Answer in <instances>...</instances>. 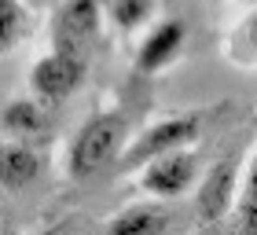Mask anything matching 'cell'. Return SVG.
<instances>
[{
    "label": "cell",
    "mask_w": 257,
    "mask_h": 235,
    "mask_svg": "<svg viewBox=\"0 0 257 235\" xmlns=\"http://www.w3.org/2000/svg\"><path fill=\"white\" fill-rule=\"evenodd\" d=\"M128 140V122L121 110H96L74 129L66 144V173L74 180H88L110 162H118Z\"/></svg>",
    "instance_id": "6da1fadb"
},
{
    "label": "cell",
    "mask_w": 257,
    "mask_h": 235,
    "mask_svg": "<svg viewBox=\"0 0 257 235\" xmlns=\"http://www.w3.org/2000/svg\"><path fill=\"white\" fill-rule=\"evenodd\" d=\"M198 136V114H166L158 122H151L147 129H140L133 140H125L121 155H118V166L136 173L144 162L166 155V151H177V147H191Z\"/></svg>",
    "instance_id": "7a4b0ae2"
},
{
    "label": "cell",
    "mask_w": 257,
    "mask_h": 235,
    "mask_svg": "<svg viewBox=\"0 0 257 235\" xmlns=\"http://www.w3.org/2000/svg\"><path fill=\"white\" fill-rule=\"evenodd\" d=\"M85 74H88V66H85V59H81V52L55 44L52 52H44L37 63L30 66V92L44 103H63L81 88Z\"/></svg>",
    "instance_id": "3957f363"
},
{
    "label": "cell",
    "mask_w": 257,
    "mask_h": 235,
    "mask_svg": "<svg viewBox=\"0 0 257 235\" xmlns=\"http://www.w3.org/2000/svg\"><path fill=\"white\" fill-rule=\"evenodd\" d=\"M198 180V155L191 147H177V151H166V155L144 162L136 169V184L140 191L151 195V198H177L184 195L188 187Z\"/></svg>",
    "instance_id": "277c9868"
},
{
    "label": "cell",
    "mask_w": 257,
    "mask_h": 235,
    "mask_svg": "<svg viewBox=\"0 0 257 235\" xmlns=\"http://www.w3.org/2000/svg\"><path fill=\"white\" fill-rule=\"evenodd\" d=\"M184 44H188V26L180 19L155 22L136 48V70L140 74H162V70H169L184 55Z\"/></svg>",
    "instance_id": "5b68a950"
},
{
    "label": "cell",
    "mask_w": 257,
    "mask_h": 235,
    "mask_svg": "<svg viewBox=\"0 0 257 235\" xmlns=\"http://www.w3.org/2000/svg\"><path fill=\"white\" fill-rule=\"evenodd\" d=\"M103 15H107V0H63V8L55 11V44L81 52L96 37Z\"/></svg>",
    "instance_id": "8992f818"
},
{
    "label": "cell",
    "mask_w": 257,
    "mask_h": 235,
    "mask_svg": "<svg viewBox=\"0 0 257 235\" xmlns=\"http://www.w3.org/2000/svg\"><path fill=\"white\" fill-rule=\"evenodd\" d=\"M41 173H44V155L33 140H19V136L0 140V187L26 191Z\"/></svg>",
    "instance_id": "52a82bcc"
},
{
    "label": "cell",
    "mask_w": 257,
    "mask_h": 235,
    "mask_svg": "<svg viewBox=\"0 0 257 235\" xmlns=\"http://www.w3.org/2000/svg\"><path fill=\"white\" fill-rule=\"evenodd\" d=\"M235 209V158H220L198 187V220L217 224Z\"/></svg>",
    "instance_id": "ba28073f"
},
{
    "label": "cell",
    "mask_w": 257,
    "mask_h": 235,
    "mask_svg": "<svg viewBox=\"0 0 257 235\" xmlns=\"http://www.w3.org/2000/svg\"><path fill=\"white\" fill-rule=\"evenodd\" d=\"M169 228V213L162 206V198H136L125 202L118 213L107 217V231H125V235H155Z\"/></svg>",
    "instance_id": "9c48e42d"
},
{
    "label": "cell",
    "mask_w": 257,
    "mask_h": 235,
    "mask_svg": "<svg viewBox=\"0 0 257 235\" xmlns=\"http://www.w3.org/2000/svg\"><path fill=\"white\" fill-rule=\"evenodd\" d=\"M0 125H4L8 136H19V140H37L48 133V110H44V99L37 96H22V99H11L4 110H0Z\"/></svg>",
    "instance_id": "30bf717a"
},
{
    "label": "cell",
    "mask_w": 257,
    "mask_h": 235,
    "mask_svg": "<svg viewBox=\"0 0 257 235\" xmlns=\"http://www.w3.org/2000/svg\"><path fill=\"white\" fill-rule=\"evenodd\" d=\"M30 8L22 0H0V55H11L30 37Z\"/></svg>",
    "instance_id": "8fae6325"
},
{
    "label": "cell",
    "mask_w": 257,
    "mask_h": 235,
    "mask_svg": "<svg viewBox=\"0 0 257 235\" xmlns=\"http://www.w3.org/2000/svg\"><path fill=\"white\" fill-rule=\"evenodd\" d=\"M107 19L121 33H140L155 19V0H107Z\"/></svg>",
    "instance_id": "7c38bea8"
},
{
    "label": "cell",
    "mask_w": 257,
    "mask_h": 235,
    "mask_svg": "<svg viewBox=\"0 0 257 235\" xmlns=\"http://www.w3.org/2000/svg\"><path fill=\"white\" fill-rule=\"evenodd\" d=\"M235 224L242 231H257V151L250 155L246 176H242V187L235 195Z\"/></svg>",
    "instance_id": "4fadbf2b"
},
{
    "label": "cell",
    "mask_w": 257,
    "mask_h": 235,
    "mask_svg": "<svg viewBox=\"0 0 257 235\" xmlns=\"http://www.w3.org/2000/svg\"><path fill=\"white\" fill-rule=\"evenodd\" d=\"M239 37H242V44H246V52L257 55V15H250V19L239 26Z\"/></svg>",
    "instance_id": "5bb4252c"
}]
</instances>
